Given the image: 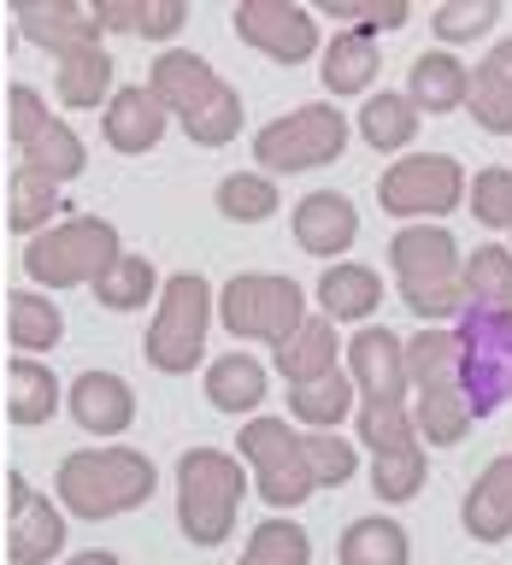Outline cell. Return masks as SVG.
Masks as SVG:
<instances>
[{
	"label": "cell",
	"mask_w": 512,
	"mask_h": 565,
	"mask_svg": "<svg viewBox=\"0 0 512 565\" xmlns=\"http://www.w3.org/2000/svg\"><path fill=\"white\" fill-rule=\"evenodd\" d=\"M153 489H159V466L141 448H124V441H88V448L65 454L60 471H53V494H60L65 519H83V524L124 519V512L148 507Z\"/></svg>",
	"instance_id": "1"
},
{
	"label": "cell",
	"mask_w": 512,
	"mask_h": 565,
	"mask_svg": "<svg viewBox=\"0 0 512 565\" xmlns=\"http://www.w3.org/2000/svg\"><path fill=\"white\" fill-rule=\"evenodd\" d=\"M148 88H153V100L166 106V118L189 130L194 148H230V141L242 136V95L201 60V53H189V47L153 53Z\"/></svg>",
	"instance_id": "2"
},
{
	"label": "cell",
	"mask_w": 512,
	"mask_h": 565,
	"mask_svg": "<svg viewBox=\"0 0 512 565\" xmlns=\"http://www.w3.org/2000/svg\"><path fill=\"white\" fill-rule=\"evenodd\" d=\"M406 353V413L424 448H459L471 436V406L459 395V348L454 330L424 324L401 342Z\"/></svg>",
	"instance_id": "3"
},
{
	"label": "cell",
	"mask_w": 512,
	"mask_h": 565,
	"mask_svg": "<svg viewBox=\"0 0 512 565\" xmlns=\"http://www.w3.org/2000/svg\"><path fill=\"white\" fill-rule=\"evenodd\" d=\"M388 265H395V289L406 300V312L424 324H448L466 312V289H459V254L454 230L441 224H401L388 236Z\"/></svg>",
	"instance_id": "4"
},
{
	"label": "cell",
	"mask_w": 512,
	"mask_h": 565,
	"mask_svg": "<svg viewBox=\"0 0 512 565\" xmlns=\"http://www.w3.org/2000/svg\"><path fill=\"white\" fill-rule=\"evenodd\" d=\"M247 466L224 448H189L177 459V530L189 547H224L236 536V512L247 501Z\"/></svg>",
	"instance_id": "5"
},
{
	"label": "cell",
	"mask_w": 512,
	"mask_h": 565,
	"mask_svg": "<svg viewBox=\"0 0 512 565\" xmlns=\"http://www.w3.org/2000/svg\"><path fill=\"white\" fill-rule=\"evenodd\" d=\"M212 307H218V289H212L201 271L166 277L159 282L153 324H148V335H141V360H148L159 377H189V371L206 360Z\"/></svg>",
	"instance_id": "6"
},
{
	"label": "cell",
	"mask_w": 512,
	"mask_h": 565,
	"mask_svg": "<svg viewBox=\"0 0 512 565\" xmlns=\"http://www.w3.org/2000/svg\"><path fill=\"white\" fill-rule=\"evenodd\" d=\"M118 254H124L118 224L83 212V218H60V224H47L42 236H30L18 265H24V277L35 289H95V277Z\"/></svg>",
	"instance_id": "7"
},
{
	"label": "cell",
	"mask_w": 512,
	"mask_h": 565,
	"mask_svg": "<svg viewBox=\"0 0 512 565\" xmlns=\"http://www.w3.org/2000/svg\"><path fill=\"white\" fill-rule=\"evenodd\" d=\"M348 136L353 124L335 100H312V106H295V113L271 118L265 130L254 136V159L259 171L271 177H300V171H324L348 153Z\"/></svg>",
	"instance_id": "8"
},
{
	"label": "cell",
	"mask_w": 512,
	"mask_h": 565,
	"mask_svg": "<svg viewBox=\"0 0 512 565\" xmlns=\"http://www.w3.org/2000/svg\"><path fill=\"white\" fill-rule=\"evenodd\" d=\"M230 335H247V342H289L307 318V289L289 271H236L218 289V307Z\"/></svg>",
	"instance_id": "9"
},
{
	"label": "cell",
	"mask_w": 512,
	"mask_h": 565,
	"mask_svg": "<svg viewBox=\"0 0 512 565\" xmlns=\"http://www.w3.org/2000/svg\"><path fill=\"white\" fill-rule=\"evenodd\" d=\"M459 395L471 418H489L512 401V312H459Z\"/></svg>",
	"instance_id": "10"
},
{
	"label": "cell",
	"mask_w": 512,
	"mask_h": 565,
	"mask_svg": "<svg viewBox=\"0 0 512 565\" xmlns=\"http://www.w3.org/2000/svg\"><path fill=\"white\" fill-rule=\"evenodd\" d=\"M7 130H12V148H18V166L42 171L47 183H77L88 171V148L71 124L53 113V106L35 95L30 83H12L7 88Z\"/></svg>",
	"instance_id": "11"
},
{
	"label": "cell",
	"mask_w": 512,
	"mask_h": 565,
	"mask_svg": "<svg viewBox=\"0 0 512 565\" xmlns=\"http://www.w3.org/2000/svg\"><path fill=\"white\" fill-rule=\"evenodd\" d=\"M236 459L254 477V494L271 512H295L307 494H318L307 454H300V430H289L282 418H247L236 430Z\"/></svg>",
	"instance_id": "12"
},
{
	"label": "cell",
	"mask_w": 512,
	"mask_h": 565,
	"mask_svg": "<svg viewBox=\"0 0 512 565\" xmlns=\"http://www.w3.org/2000/svg\"><path fill=\"white\" fill-rule=\"evenodd\" d=\"M377 206L406 224L448 218L454 206H466V166L454 153H401L377 177Z\"/></svg>",
	"instance_id": "13"
},
{
	"label": "cell",
	"mask_w": 512,
	"mask_h": 565,
	"mask_svg": "<svg viewBox=\"0 0 512 565\" xmlns=\"http://www.w3.org/2000/svg\"><path fill=\"white\" fill-rule=\"evenodd\" d=\"M230 24H236V42L265 53L271 65H307L312 53L324 47L318 12L300 7V0H236Z\"/></svg>",
	"instance_id": "14"
},
{
	"label": "cell",
	"mask_w": 512,
	"mask_h": 565,
	"mask_svg": "<svg viewBox=\"0 0 512 565\" xmlns=\"http://www.w3.org/2000/svg\"><path fill=\"white\" fill-rule=\"evenodd\" d=\"M7 559L12 565H47V559H60L65 554V507L60 501H47L35 483H24V477H12L7 483Z\"/></svg>",
	"instance_id": "15"
},
{
	"label": "cell",
	"mask_w": 512,
	"mask_h": 565,
	"mask_svg": "<svg viewBox=\"0 0 512 565\" xmlns=\"http://www.w3.org/2000/svg\"><path fill=\"white\" fill-rule=\"evenodd\" d=\"M289 236H295L300 254L335 265L353 242H360V206H353L342 189H312V194H300L295 212H289Z\"/></svg>",
	"instance_id": "16"
},
{
	"label": "cell",
	"mask_w": 512,
	"mask_h": 565,
	"mask_svg": "<svg viewBox=\"0 0 512 565\" xmlns=\"http://www.w3.org/2000/svg\"><path fill=\"white\" fill-rule=\"evenodd\" d=\"M348 377H353V395H360V401L406 406V353H401V335L383 330V324H360V330L348 335Z\"/></svg>",
	"instance_id": "17"
},
{
	"label": "cell",
	"mask_w": 512,
	"mask_h": 565,
	"mask_svg": "<svg viewBox=\"0 0 512 565\" xmlns=\"http://www.w3.org/2000/svg\"><path fill=\"white\" fill-rule=\"evenodd\" d=\"M12 24L24 42H35L42 53H53V60H65L71 47H95L106 42L95 12L83 7V0H18L12 7Z\"/></svg>",
	"instance_id": "18"
},
{
	"label": "cell",
	"mask_w": 512,
	"mask_h": 565,
	"mask_svg": "<svg viewBox=\"0 0 512 565\" xmlns=\"http://www.w3.org/2000/svg\"><path fill=\"white\" fill-rule=\"evenodd\" d=\"M65 406L77 418V430H88V436H118L136 424V388L118 371H95V365L77 371L65 388Z\"/></svg>",
	"instance_id": "19"
},
{
	"label": "cell",
	"mask_w": 512,
	"mask_h": 565,
	"mask_svg": "<svg viewBox=\"0 0 512 565\" xmlns=\"http://www.w3.org/2000/svg\"><path fill=\"white\" fill-rule=\"evenodd\" d=\"M166 124H171L166 106H159L153 88H141V83L113 88L100 106V136L113 153H153L159 141H166Z\"/></svg>",
	"instance_id": "20"
},
{
	"label": "cell",
	"mask_w": 512,
	"mask_h": 565,
	"mask_svg": "<svg viewBox=\"0 0 512 565\" xmlns=\"http://www.w3.org/2000/svg\"><path fill=\"white\" fill-rule=\"evenodd\" d=\"M318 312L330 318V324H371V312L383 307V277L371 271V265H360V259H335V265H324L318 271Z\"/></svg>",
	"instance_id": "21"
},
{
	"label": "cell",
	"mask_w": 512,
	"mask_h": 565,
	"mask_svg": "<svg viewBox=\"0 0 512 565\" xmlns=\"http://www.w3.org/2000/svg\"><path fill=\"white\" fill-rule=\"evenodd\" d=\"M377 71H383V47L365 30H342V35H330V47H318V83H324L330 100L371 95Z\"/></svg>",
	"instance_id": "22"
},
{
	"label": "cell",
	"mask_w": 512,
	"mask_h": 565,
	"mask_svg": "<svg viewBox=\"0 0 512 565\" xmlns=\"http://www.w3.org/2000/svg\"><path fill=\"white\" fill-rule=\"evenodd\" d=\"M459 519H466V536L471 542H506L512 536V454H494L483 477L466 489V507H459Z\"/></svg>",
	"instance_id": "23"
},
{
	"label": "cell",
	"mask_w": 512,
	"mask_h": 565,
	"mask_svg": "<svg viewBox=\"0 0 512 565\" xmlns=\"http://www.w3.org/2000/svg\"><path fill=\"white\" fill-rule=\"evenodd\" d=\"M466 77H471V65L459 53H448V47L418 53L413 71H406V100L418 106V118H448L466 106Z\"/></svg>",
	"instance_id": "24"
},
{
	"label": "cell",
	"mask_w": 512,
	"mask_h": 565,
	"mask_svg": "<svg viewBox=\"0 0 512 565\" xmlns=\"http://www.w3.org/2000/svg\"><path fill=\"white\" fill-rule=\"evenodd\" d=\"M100 35H141V42H171L189 24V0H95Z\"/></svg>",
	"instance_id": "25"
},
{
	"label": "cell",
	"mask_w": 512,
	"mask_h": 565,
	"mask_svg": "<svg viewBox=\"0 0 512 565\" xmlns=\"http://www.w3.org/2000/svg\"><path fill=\"white\" fill-rule=\"evenodd\" d=\"M53 65H60L53 71V95H60L65 113H95V106H106V95H113V53H106V42L71 47Z\"/></svg>",
	"instance_id": "26"
},
{
	"label": "cell",
	"mask_w": 512,
	"mask_h": 565,
	"mask_svg": "<svg viewBox=\"0 0 512 565\" xmlns=\"http://www.w3.org/2000/svg\"><path fill=\"white\" fill-rule=\"evenodd\" d=\"M335 360H342V335H335V324L324 312H307L289 342H277L282 383H312V377H324V371H335Z\"/></svg>",
	"instance_id": "27"
},
{
	"label": "cell",
	"mask_w": 512,
	"mask_h": 565,
	"mask_svg": "<svg viewBox=\"0 0 512 565\" xmlns=\"http://www.w3.org/2000/svg\"><path fill=\"white\" fill-rule=\"evenodd\" d=\"M65 406V388L60 377L42 365V360H18L7 365V418L18 424V430H35V424H47L53 413Z\"/></svg>",
	"instance_id": "28"
},
{
	"label": "cell",
	"mask_w": 512,
	"mask_h": 565,
	"mask_svg": "<svg viewBox=\"0 0 512 565\" xmlns=\"http://www.w3.org/2000/svg\"><path fill=\"white\" fill-rule=\"evenodd\" d=\"M7 342L35 360V353H53L65 342V312L53 295H35V289H18L7 295Z\"/></svg>",
	"instance_id": "29"
},
{
	"label": "cell",
	"mask_w": 512,
	"mask_h": 565,
	"mask_svg": "<svg viewBox=\"0 0 512 565\" xmlns=\"http://www.w3.org/2000/svg\"><path fill=\"white\" fill-rule=\"evenodd\" d=\"M335 559H342V565H413V536H406L401 519L371 512V519H353L342 530Z\"/></svg>",
	"instance_id": "30"
},
{
	"label": "cell",
	"mask_w": 512,
	"mask_h": 565,
	"mask_svg": "<svg viewBox=\"0 0 512 565\" xmlns=\"http://www.w3.org/2000/svg\"><path fill=\"white\" fill-rule=\"evenodd\" d=\"M459 289H466L471 312H512V247L483 242L466 265H459Z\"/></svg>",
	"instance_id": "31"
},
{
	"label": "cell",
	"mask_w": 512,
	"mask_h": 565,
	"mask_svg": "<svg viewBox=\"0 0 512 565\" xmlns=\"http://www.w3.org/2000/svg\"><path fill=\"white\" fill-rule=\"evenodd\" d=\"M60 212H65L60 183H47V177L30 171V166H12V177H7V224L18 230V236H42L47 224H60Z\"/></svg>",
	"instance_id": "32"
},
{
	"label": "cell",
	"mask_w": 512,
	"mask_h": 565,
	"mask_svg": "<svg viewBox=\"0 0 512 565\" xmlns=\"http://www.w3.org/2000/svg\"><path fill=\"white\" fill-rule=\"evenodd\" d=\"M353 377L342 365L324 371V377H312V383H289V413L295 424H307V430H335L348 413H353Z\"/></svg>",
	"instance_id": "33"
},
{
	"label": "cell",
	"mask_w": 512,
	"mask_h": 565,
	"mask_svg": "<svg viewBox=\"0 0 512 565\" xmlns=\"http://www.w3.org/2000/svg\"><path fill=\"white\" fill-rule=\"evenodd\" d=\"M265 365L254 360V353H224V360L206 365V401L218 406V413H254V406L265 401Z\"/></svg>",
	"instance_id": "34"
},
{
	"label": "cell",
	"mask_w": 512,
	"mask_h": 565,
	"mask_svg": "<svg viewBox=\"0 0 512 565\" xmlns=\"http://www.w3.org/2000/svg\"><path fill=\"white\" fill-rule=\"evenodd\" d=\"M360 136H365V148H377V153H401V148H413V136H418V106L395 95V88H377L371 100H360Z\"/></svg>",
	"instance_id": "35"
},
{
	"label": "cell",
	"mask_w": 512,
	"mask_h": 565,
	"mask_svg": "<svg viewBox=\"0 0 512 565\" xmlns=\"http://www.w3.org/2000/svg\"><path fill=\"white\" fill-rule=\"evenodd\" d=\"M353 424H360V441L371 448V459H406V454H424V441H418L413 413H406V406L360 401V406H353Z\"/></svg>",
	"instance_id": "36"
},
{
	"label": "cell",
	"mask_w": 512,
	"mask_h": 565,
	"mask_svg": "<svg viewBox=\"0 0 512 565\" xmlns=\"http://www.w3.org/2000/svg\"><path fill=\"white\" fill-rule=\"evenodd\" d=\"M153 295H159L153 259H148V254H130V247H124V254L95 277V300H100L106 312H141Z\"/></svg>",
	"instance_id": "37"
},
{
	"label": "cell",
	"mask_w": 512,
	"mask_h": 565,
	"mask_svg": "<svg viewBox=\"0 0 512 565\" xmlns=\"http://www.w3.org/2000/svg\"><path fill=\"white\" fill-rule=\"evenodd\" d=\"M212 201H218V212H224L230 224H265V218H277L282 189L265 171H230Z\"/></svg>",
	"instance_id": "38"
},
{
	"label": "cell",
	"mask_w": 512,
	"mask_h": 565,
	"mask_svg": "<svg viewBox=\"0 0 512 565\" xmlns=\"http://www.w3.org/2000/svg\"><path fill=\"white\" fill-rule=\"evenodd\" d=\"M307 559H312V536L300 524H289L282 512H271L265 524H254L236 565H307Z\"/></svg>",
	"instance_id": "39"
},
{
	"label": "cell",
	"mask_w": 512,
	"mask_h": 565,
	"mask_svg": "<svg viewBox=\"0 0 512 565\" xmlns=\"http://www.w3.org/2000/svg\"><path fill=\"white\" fill-rule=\"evenodd\" d=\"M300 454H307V471L318 489H342L360 471V448L335 430H300Z\"/></svg>",
	"instance_id": "40"
},
{
	"label": "cell",
	"mask_w": 512,
	"mask_h": 565,
	"mask_svg": "<svg viewBox=\"0 0 512 565\" xmlns=\"http://www.w3.org/2000/svg\"><path fill=\"white\" fill-rule=\"evenodd\" d=\"M494 24H501V0H441L430 12V30L441 47H466L477 35H489Z\"/></svg>",
	"instance_id": "41"
},
{
	"label": "cell",
	"mask_w": 512,
	"mask_h": 565,
	"mask_svg": "<svg viewBox=\"0 0 512 565\" xmlns=\"http://www.w3.org/2000/svg\"><path fill=\"white\" fill-rule=\"evenodd\" d=\"M466 113L477 118V130L512 136V83H501L483 60H477L471 77H466Z\"/></svg>",
	"instance_id": "42"
},
{
	"label": "cell",
	"mask_w": 512,
	"mask_h": 565,
	"mask_svg": "<svg viewBox=\"0 0 512 565\" xmlns=\"http://www.w3.org/2000/svg\"><path fill=\"white\" fill-rule=\"evenodd\" d=\"M466 201H471V218L483 230H506L512 236V171L506 166H483L466 183Z\"/></svg>",
	"instance_id": "43"
},
{
	"label": "cell",
	"mask_w": 512,
	"mask_h": 565,
	"mask_svg": "<svg viewBox=\"0 0 512 565\" xmlns=\"http://www.w3.org/2000/svg\"><path fill=\"white\" fill-rule=\"evenodd\" d=\"M342 30H365V35H377V30H401L406 18H413V0H318Z\"/></svg>",
	"instance_id": "44"
},
{
	"label": "cell",
	"mask_w": 512,
	"mask_h": 565,
	"mask_svg": "<svg viewBox=\"0 0 512 565\" xmlns=\"http://www.w3.org/2000/svg\"><path fill=\"white\" fill-rule=\"evenodd\" d=\"M483 65H489L501 83H512V35H506V42H494V47L483 53Z\"/></svg>",
	"instance_id": "45"
},
{
	"label": "cell",
	"mask_w": 512,
	"mask_h": 565,
	"mask_svg": "<svg viewBox=\"0 0 512 565\" xmlns=\"http://www.w3.org/2000/svg\"><path fill=\"white\" fill-rule=\"evenodd\" d=\"M65 565H124L118 554H106V547H88V554H71Z\"/></svg>",
	"instance_id": "46"
}]
</instances>
